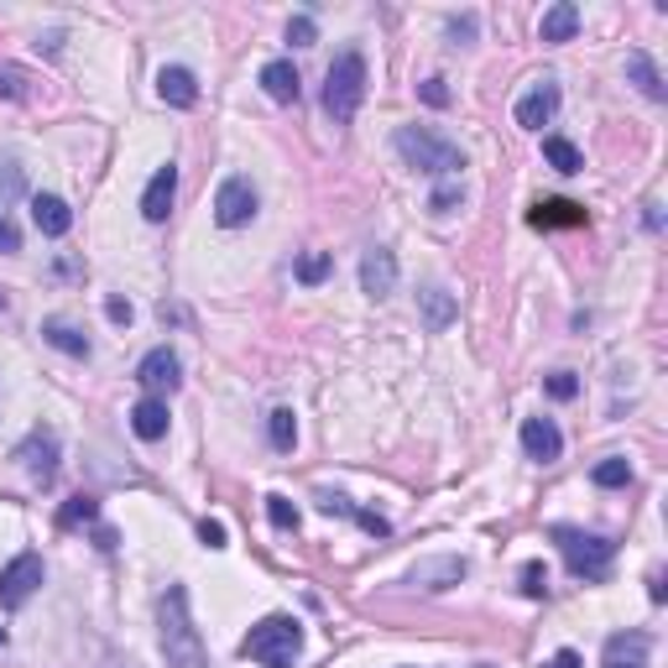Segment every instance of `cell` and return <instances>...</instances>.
I'll return each instance as SVG.
<instances>
[{
    "label": "cell",
    "instance_id": "cell-1",
    "mask_svg": "<svg viewBox=\"0 0 668 668\" xmlns=\"http://www.w3.org/2000/svg\"><path fill=\"white\" fill-rule=\"evenodd\" d=\"M157 627H162V658H168V668H209V652L189 617V590L183 585H168V596L157 600Z\"/></svg>",
    "mask_w": 668,
    "mask_h": 668
},
{
    "label": "cell",
    "instance_id": "cell-2",
    "mask_svg": "<svg viewBox=\"0 0 668 668\" xmlns=\"http://www.w3.org/2000/svg\"><path fill=\"white\" fill-rule=\"evenodd\" d=\"M549 538L559 544V554H565V565H569V575H575V580L600 585L606 575H611V559H617V544H611V538L585 532V528H554Z\"/></svg>",
    "mask_w": 668,
    "mask_h": 668
},
{
    "label": "cell",
    "instance_id": "cell-3",
    "mask_svg": "<svg viewBox=\"0 0 668 668\" xmlns=\"http://www.w3.org/2000/svg\"><path fill=\"white\" fill-rule=\"evenodd\" d=\"M240 652L261 668H292L298 664V652H303V627H298L292 617H267L246 632Z\"/></svg>",
    "mask_w": 668,
    "mask_h": 668
},
{
    "label": "cell",
    "instance_id": "cell-4",
    "mask_svg": "<svg viewBox=\"0 0 668 668\" xmlns=\"http://www.w3.org/2000/svg\"><path fill=\"white\" fill-rule=\"evenodd\" d=\"M397 152H402L408 168L429 172V178H460V168H465L460 147L445 137H433V131H423V126H402V131H397Z\"/></svg>",
    "mask_w": 668,
    "mask_h": 668
},
{
    "label": "cell",
    "instance_id": "cell-5",
    "mask_svg": "<svg viewBox=\"0 0 668 668\" xmlns=\"http://www.w3.org/2000/svg\"><path fill=\"white\" fill-rule=\"evenodd\" d=\"M360 100H366V58L340 52L325 73V110L335 116V126H345V120H356Z\"/></svg>",
    "mask_w": 668,
    "mask_h": 668
},
{
    "label": "cell",
    "instance_id": "cell-6",
    "mask_svg": "<svg viewBox=\"0 0 668 668\" xmlns=\"http://www.w3.org/2000/svg\"><path fill=\"white\" fill-rule=\"evenodd\" d=\"M37 590H42V559L37 554H17L11 565L0 569V606L6 611H21Z\"/></svg>",
    "mask_w": 668,
    "mask_h": 668
},
{
    "label": "cell",
    "instance_id": "cell-7",
    "mask_svg": "<svg viewBox=\"0 0 668 668\" xmlns=\"http://www.w3.org/2000/svg\"><path fill=\"white\" fill-rule=\"evenodd\" d=\"M17 460H21V470H27L37 486H52V476H58V433H52L48 423L32 429L17 445Z\"/></svg>",
    "mask_w": 668,
    "mask_h": 668
},
{
    "label": "cell",
    "instance_id": "cell-8",
    "mask_svg": "<svg viewBox=\"0 0 668 668\" xmlns=\"http://www.w3.org/2000/svg\"><path fill=\"white\" fill-rule=\"evenodd\" d=\"M215 220L225 230H240V225L257 220V189H251V178H225L220 193H215Z\"/></svg>",
    "mask_w": 668,
    "mask_h": 668
},
{
    "label": "cell",
    "instance_id": "cell-9",
    "mask_svg": "<svg viewBox=\"0 0 668 668\" xmlns=\"http://www.w3.org/2000/svg\"><path fill=\"white\" fill-rule=\"evenodd\" d=\"M554 116H559V84H554V79H538V84L517 100V126H522V131H544Z\"/></svg>",
    "mask_w": 668,
    "mask_h": 668
},
{
    "label": "cell",
    "instance_id": "cell-10",
    "mask_svg": "<svg viewBox=\"0 0 668 668\" xmlns=\"http://www.w3.org/2000/svg\"><path fill=\"white\" fill-rule=\"evenodd\" d=\"M360 292H366V298H392L397 292V257L387 246H371V251L360 257Z\"/></svg>",
    "mask_w": 668,
    "mask_h": 668
},
{
    "label": "cell",
    "instance_id": "cell-11",
    "mask_svg": "<svg viewBox=\"0 0 668 668\" xmlns=\"http://www.w3.org/2000/svg\"><path fill=\"white\" fill-rule=\"evenodd\" d=\"M522 455H528L532 465H554L565 455V433L554 429V418H528V423H522Z\"/></svg>",
    "mask_w": 668,
    "mask_h": 668
},
{
    "label": "cell",
    "instance_id": "cell-12",
    "mask_svg": "<svg viewBox=\"0 0 668 668\" xmlns=\"http://www.w3.org/2000/svg\"><path fill=\"white\" fill-rule=\"evenodd\" d=\"M178 371H183V366H178V356H172L168 345H157V350H147V356H141L137 381L157 397V392H172V387H178Z\"/></svg>",
    "mask_w": 668,
    "mask_h": 668
},
{
    "label": "cell",
    "instance_id": "cell-13",
    "mask_svg": "<svg viewBox=\"0 0 668 668\" xmlns=\"http://www.w3.org/2000/svg\"><path fill=\"white\" fill-rule=\"evenodd\" d=\"M172 199H178V168H172V162H162V168L152 172L147 193H141V215H147L152 225H162L172 215Z\"/></svg>",
    "mask_w": 668,
    "mask_h": 668
},
{
    "label": "cell",
    "instance_id": "cell-14",
    "mask_svg": "<svg viewBox=\"0 0 668 668\" xmlns=\"http://www.w3.org/2000/svg\"><path fill=\"white\" fill-rule=\"evenodd\" d=\"M590 220L580 205H569V199H538L528 215L532 230H580V225Z\"/></svg>",
    "mask_w": 668,
    "mask_h": 668
},
{
    "label": "cell",
    "instance_id": "cell-15",
    "mask_svg": "<svg viewBox=\"0 0 668 668\" xmlns=\"http://www.w3.org/2000/svg\"><path fill=\"white\" fill-rule=\"evenodd\" d=\"M157 94H162V104H172V110H193L199 104V79H193V69H162L157 73Z\"/></svg>",
    "mask_w": 668,
    "mask_h": 668
},
{
    "label": "cell",
    "instance_id": "cell-16",
    "mask_svg": "<svg viewBox=\"0 0 668 668\" xmlns=\"http://www.w3.org/2000/svg\"><path fill=\"white\" fill-rule=\"evenodd\" d=\"M408 580L423 585V590H449V585L465 580V559H455V554H445V559H423V565H412Z\"/></svg>",
    "mask_w": 668,
    "mask_h": 668
},
{
    "label": "cell",
    "instance_id": "cell-17",
    "mask_svg": "<svg viewBox=\"0 0 668 668\" xmlns=\"http://www.w3.org/2000/svg\"><path fill=\"white\" fill-rule=\"evenodd\" d=\"M32 220H37V230H42V236H69L73 230V209L63 205V199H58V193H37L32 199Z\"/></svg>",
    "mask_w": 668,
    "mask_h": 668
},
{
    "label": "cell",
    "instance_id": "cell-18",
    "mask_svg": "<svg viewBox=\"0 0 668 668\" xmlns=\"http://www.w3.org/2000/svg\"><path fill=\"white\" fill-rule=\"evenodd\" d=\"M261 89H267L277 104H298V94H303V79H298V69H292L288 58H277V63H267V69H261Z\"/></svg>",
    "mask_w": 668,
    "mask_h": 668
},
{
    "label": "cell",
    "instance_id": "cell-19",
    "mask_svg": "<svg viewBox=\"0 0 668 668\" xmlns=\"http://www.w3.org/2000/svg\"><path fill=\"white\" fill-rule=\"evenodd\" d=\"M131 429H137V439H147V445L168 439V402H162V397H141L137 408H131Z\"/></svg>",
    "mask_w": 668,
    "mask_h": 668
},
{
    "label": "cell",
    "instance_id": "cell-20",
    "mask_svg": "<svg viewBox=\"0 0 668 668\" xmlns=\"http://www.w3.org/2000/svg\"><path fill=\"white\" fill-rule=\"evenodd\" d=\"M606 668H648V637L642 632L606 637Z\"/></svg>",
    "mask_w": 668,
    "mask_h": 668
},
{
    "label": "cell",
    "instance_id": "cell-21",
    "mask_svg": "<svg viewBox=\"0 0 668 668\" xmlns=\"http://www.w3.org/2000/svg\"><path fill=\"white\" fill-rule=\"evenodd\" d=\"M418 303H423V325H429L433 335H445V329L455 325V313H460V303H455V292L449 288H423L418 292Z\"/></svg>",
    "mask_w": 668,
    "mask_h": 668
},
{
    "label": "cell",
    "instance_id": "cell-22",
    "mask_svg": "<svg viewBox=\"0 0 668 668\" xmlns=\"http://www.w3.org/2000/svg\"><path fill=\"white\" fill-rule=\"evenodd\" d=\"M575 32H580V6H569V0L549 6L544 21H538V37H544V42H569Z\"/></svg>",
    "mask_w": 668,
    "mask_h": 668
},
{
    "label": "cell",
    "instance_id": "cell-23",
    "mask_svg": "<svg viewBox=\"0 0 668 668\" xmlns=\"http://www.w3.org/2000/svg\"><path fill=\"white\" fill-rule=\"evenodd\" d=\"M42 340H48L52 350H63V356H79V360L89 356V335L73 329L69 319H48V325H42Z\"/></svg>",
    "mask_w": 668,
    "mask_h": 668
},
{
    "label": "cell",
    "instance_id": "cell-24",
    "mask_svg": "<svg viewBox=\"0 0 668 668\" xmlns=\"http://www.w3.org/2000/svg\"><path fill=\"white\" fill-rule=\"evenodd\" d=\"M627 79H632L648 100H664V79H658V69H652L648 52H627Z\"/></svg>",
    "mask_w": 668,
    "mask_h": 668
},
{
    "label": "cell",
    "instance_id": "cell-25",
    "mask_svg": "<svg viewBox=\"0 0 668 668\" xmlns=\"http://www.w3.org/2000/svg\"><path fill=\"white\" fill-rule=\"evenodd\" d=\"M544 157H549L554 172H580L585 168L580 147H575V141H565V137H544Z\"/></svg>",
    "mask_w": 668,
    "mask_h": 668
},
{
    "label": "cell",
    "instance_id": "cell-26",
    "mask_svg": "<svg viewBox=\"0 0 668 668\" xmlns=\"http://www.w3.org/2000/svg\"><path fill=\"white\" fill-rule=\"evenodd\" d=\"M267 433H272V449L288 455V449L298 445V418H292V408H277L272 418H267Z\"/></svg>",
    "mask_w": 668,
    "mask_h": 668
},
{
    "label": "cell",
    "instance_id": "cell-27",
    "mask_svg": "<svg viewBox=\"0 0 668 668\" xmlns=\"http://www.w3.org/2000/svg\"><path fill=\"white\" fill-rule=\"evenodd\" d=\"M590 480H596L600 491H617V486L632 480V465H627V460H600L596 470H590Z\"/></svg>",
    "mask_w": 668,
    "mask_h": 668
},
{
    "label": "cell",
    "instance_id": "cell-28",
    "mask_svg": "<svg viewBox=\"0 0 668 668\" xmlns=\"http://www.w3.org/2000/svg\"><path fill=\"white\" fill-rule=\"evenodd\" d=\"M27 94H32V79L17 63H0V100H27Z\"/></svg>",
    "mask_w": 668,
    "mask_h": 668
},
{
    "label": "cell",
    "instance_id": "cell-29",
    "mask_svg": "<svg viewBox=\"0 0 668 668\" xmlns=\"http://www.w3.org/2000/svg\"><path fill=\"white\" fill-rule=\"evenodd\" d=\"M100 517V501L94 497H73L63 512H58V528H79V522H94Z\"/></svg>",
    "mask_w": 668,
    "mask_h": 668
},
{
    "label": "cell",
    "instance_id": "cell-30",
    "mask_svg": "<svg viewBox=\"0 0 668 668\" xmlns=\"http://www.w3.org/2000/svg\"><path fill=\"white\" fill-rule=\"evenodd\" d=\"M465 205V189L460 183H455V178H445V183H439V189H433V199H429V209L433 215H455V209Z\"/></svg>",
    "mask_w": 668,
    "mask_h": 668
},
{
    "label": "cell",
    "instance_id": "cell-31",
    "mask_svg": "<svg viewBox=\"0 0 668 668\" xmlns=\"http://www.w3.org/2000/svg\"><path fill=\"white\" fill-rule=\"evenodd\" d=\"M329 272H335V261H329L325 251H313V257L298 261V282H309V288H319V282H325Z\"/></svg>",
    "mask_w": 668,
    "mask_h": 668
},
{
    "label": "cell",
    "instance_id": "cell-32",
    "mask_svg": "<svg viewBox=\"0 0 668 668\" xmlns=\"http://www.w3.org/2000/svg\"><path fill=\"white\" fill-rule=\"evenodd\" d=\"M267 517H272V528H282V532L298 528V507H292L288 497H267Z\"/></svg>",
    "mask_w": 668,
    "mask_h": 668
},
{
    "label": "cell",
    "instance_id": "cell-33",
    "mask_svg": "<svg viewBox=\"0 0 668 668\" xmlns=\"http://www.w3.org/2000/svg\"><path fill=\"white\" fill-rule=\"evenodd\" d=\"M313 37H319L313 17H292L288 21V42H292V48H313Z\"/></svg>",
    "mask_w": 668,
    "mask_h": 668
},
{
    "label": "cell",
    "instance_id": "cell-34",
    "mask_svg": "<svg viewBox=\"0 0 668 668\" xmlns=\"http://www.w3.org/2000/svg\"><path fill=\"white\" fill-rule=\"evenodd\" d=\"M522 596H532V600L549 596V569H544V565H528V569H522Z\"/></svg>",
    "mask_w": 668,
    "mask_h": 668
},
{
    "label": "cell",
    "instance_id": "cell-35",
    "mask_svg": "<svg viewBox=\"0 0 668 668\" xmlns=\"http://www.w3.org/2000/svg\"><path fill=\"white\" fill-rule=\"evenodd\" d=\"M544 387H549V397H559V402H569V397L580 392V381H575V371H554V377L544 381Z\"/></svg>",
    "mask_w": 668,
    "mask_h": 668
},
{
    "label": "cell",
    "instance_id": "cell-36",
    "mask_svg": "<svg viewBox=\"0 0 668 668\" xmlns=\"http://www.w3.org/2000/svg\"><path fill=\"white\" fill-rule=\"evenodd\" d=\"M319 507H325L329 517L340 512V517H356V507H350V497H340V491H319Z\"/></svg>",
    "mask_w": 668,
    "mask_h": 668
},
{
    "label": "cell",
    "instance_id": "cell-37",
    "mask_svg": "<svg viewBox=\"0 0 668 668\" xmlns=\"http://www.w3.org/2000/svg\"><path fill=\"white\" fill-rule=\"evenodd\" d=\"M356 522H360V528H366V532H371V538H387V532H392V522H387V517H377V512H360V507H356Z\"/></svg>",
    "mask_w": 668,
    "mask_h": 668
},
{
    "label": "cell",
    "instance_id": "cell-38",
    "mask_svg": "<svg viewBox=\"0 0 668 668\" xmlns=\"http://www.w3.org/2000/svg\"><path fill=\"white\" fill-rule=\"evenodd\" d=\"M199 538H205V549H225V522L205 517V522H199Z\"/></svg>",
    "mask_w": 668,
    "mask_h": 668
},
{
    "label": "cell",
    "instance_id": "cell-39",
    "mask_svg": "<svg viewBox=\"0 0 668 668\" xmlns=\"http://www.w3.org/2000/svg\"><path fill=\"white\" fill-rule=\"evenodd\" d=\"M17 193H21V168L6 162V172H0V199H17Z\"/></svg>",
    "mask_w": 668,
    "mask_h": 668
},
{
    "label": "cell",
    "instance_id": "cell-40",
    "mask_svg": "<svg viewBox=\"0 0 668 668\" xmlns=\"http://www.w3.org/2000/svg\"><path fill=\"white\" fill-rule=\"evenodd\" d=\"M0 251H21V230L0 215Z\"/></svg>",
    "mask_w": 668,
    "mask_h": 668
},
{
    "label": "cell",
    "instance_id": "cell-41",
    "mask_svg": "<svg viewBox=\"0 0 668 668\" xmlns=\"http://www.w3.org/2000/svg\"><path fill=\"white\" fill-rule=\"evenodd\" d=\"M104 313H110V325H131V303H126V298H110Z\"/></svg>",
    "mask_w": 668,
    "mask_h": 668
},
{
    "label": "cell",
    "instance_id": "cell-42",
    "mask_svg": "<svg viewBox=\"0 0 668 668\" xmlns=\"http://www.w3.org/2000/svg\"><path fill=\"white\" fill-rule=\"evenodd\" d=\"M423 100H429V104H449L445 79H423Z\"/></svg>",
    "mask_w": 668,
    "mask_h": 668
},
{
    "label": "cell",
    "instance_id": "cell-43",
    "mask_svg": "<svg viewBox=\"0 0 668 668\" xmlns=\"http://www.w3.org/2000/svg\"><path fill=\"white\" fill-rule=\"evenodd\" d=\"M449 37H455V42H460V37L470 42V37H476V17H455L449 21Z\"/></svg>",
    "mask_w": 668,
    "mask_h": 668
},
{
    "label": "cell",
    "instance_id": "cell-44",
    "mask_svg": "<svg viewBox=\"0 0 668 668\" xmlns=\"http://www.w3.org/2000/svg\"><path fill=\"white\" fill-rule=\"evenodd\" d=\"M544 668H580V652H554V658H549V664H544Z\"/></svg>",
    "mask_w": 668,
    "mask_h": 668
},
{
    "label": "cell",
    "instance_id": "cell-45",
    "mask_svg": "<svg viewBox=\"0 0 668 668\" xmlns=\"http://www.w3.org/2000/svg\"><path fill=\"white\" fill-rule=\"evenodd\" d=\"M104 664H110V668H141L137 658H120V652H110V658H104Z\"/></svg>",
    "mask_w": 668,
    "mask_h": 668
},
{
    "label": "cell",
    "instance_id": "cell-46",
    "mask_svg": "<svg viewBox=\"0 0 668 668\" xmlns=\"http://www.w3.org/2000/svg\"><path fill=\"white\" fill-rule=\"evenodd\" d=\"M0 648H6V627H0Z\"/></svg>",
    "mask_w": 668,
    "mask_h": 668
}]
</instances>
